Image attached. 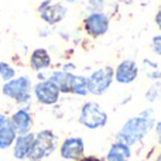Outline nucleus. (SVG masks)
Segmentation results:
<instances>
[{"mask_svg":"<svg viewBox=\"0 0 161 161\" xmlns=\"http://www.w3.org/2000/svg\"><path fill=\"white\" fill-rule=\"evenodd\" d=\"M74 74L72 72H65V71H54L48 79L57 85L61 93H71V88H72V80H74Z\"/></svg>","mask_w":161,"mask_h":161,"instance_id":"dca6fc26","label":"nucleus"},{"mask_svg":"<svg viewBox=\"0 0 161 161\" xmlns=\"http://www.w3.org/2000/svg\"><path fill=\"white\" fill-rule=\"evenodd\" d=\"M17 139V133L11 125L8 116L0 122V151L7 150L14 144Z\"/></svg>","mask_w":161,"mask_h":161,"instance_id":"4468645a","label":"nucleus"},{"mask_svg":"<svg viewBox=\"0 0 161 161\" xmlns=\"http://www.w3.org/2000/svg\"><path fill=\"white\" fill-rule=\"evenodd\" d=\"M131 158V148L122 142H114L110 146L105 161H129Z\"/></svg>","mask_w":161,"mask_h":161,"instance_id":"2eb2a0df","label":"nucleus"},{"mask_svg":"<svg viewBox=\"0 0 161 161\" xmlns=\"http://www.w3.org/2000/svg\"><path fill=\"white\" fill-rule=\"evenodd\" d=\"M153 112H154L153 109H146L139 116L130 117L122 126V129L117 131L116 134L117 142L125 143L129 147L142 142L148 134V131L154 127V125H156V119H154Z\"/></svg>","mask_w":161,"mask_h":161,"instance_id":"f257e3e1","label":"nucleus"},{"mask_svg":"<svg viewBox=\"0 0 161 161\" xmlns=\"http://www.w3.org/2000/svg\"><path fill=\"white\" fill-rule=\"evenodd\" d=\"M8 119H10L17 136H20V134H27V133L33 131L34 117L28 108H19L17 110H14L13 113L8 116Z\"/></svg>","mask_w":161,"mask_h":161,"instance_id":"9d476101","label":"nucleus"},{"mask_svg":"<svg viewBox=\"0 0 161 161\" xmlns=\"http://www.w3.org/2000/svg\"><path fill=\"white\" fill-rule=\"evenodd\" d=\"M40 19L48 25H55L61 23L67 17L68 8L62 3H57L53 0H42L37 7Z\"/></svg>","mask_w":161,"mask_h":161,"instance_id":"423d86ee","label":"nucleus"},{"mask_svg":"<svg viewBox=\"0 0 161 161\" xmlns=\"http://www.w3.org/2000/svg\"><path fill=\"white\" fill-rule=\"evenodd\" d=\"M6 117H7V114H4L3 112H0V122H2V120H4Z\"/></svg>","mask_w":161,"mask_h":161,"instance_id":"bb28decb","label":"nucleus"},{"mask_svg":"<svg viewBox=\"0 0 161 161\" xmlns=\"http://www.w3.org/2000/svg\"><path fill=\"white\" fill-rule=\"evenodd\" d=\"M114 79V71L112 67H105L96 69L88 78V91L95 96L106 93Z\"/></svg>","mask_w":161,"mask_h":161,"instance_id":"39448f33","label":"nucleus"},{"mask_svg":"<svg viewBox=\"0 0 161 161\" xmlns=\"http://www.w3.org/2000/svg\"><path fill=\"white\" fill-rule=\"evenodd\" d=\"M85 153V143L83 139L76 136L67 137L59 146V156L65 161H78Z\"/></svg>","mask_w":161,"mask_h":161,"instance_id":"6e6552de","label":"nucleus"},{"mask_svg":"<svg viewBox=\"0 0 161 161\" xmlns=\"http://www.w3.org/2000/svg\"><path fill=\"white\" fill-rule=\"evenodd\" d=\"M144 61H146V64H148V67H144V71H146V74H147V76L151 79H158L161 76V72L158 71L157 65L154 64V62H150L148 59H144Z\"/></svg>","mask_w":161,"mask_h":161,"instance_id":"6ab92c4d","label":"nucleus"},{"mask_svg":"<svg viewBox=\"0 0 161 161\" xmlns=\"http://www.w3.org/2000/svg\"><path fill=\"white\" fill-rule=\"evenodd\" d=\"M74 69H75V65L74 64H65L64 68H62V71H65V72H72Z\"/></svg>","mask_w":161,"mask_h":161,"instance_id":"393cba45","label":"nucleus"},{"mask_svg":"<svg viewBox=\"0 0 161 161\" xmlns=\"http://www.w3.org/2000/svg\"><path fill=\"white\" fill-rule=\"evenodd\" d=\"M34 136H36V133H33V131L27 133V134H20V136H17L14 144L11 146V147H13L11 153H13L14 160H17V161L27 160L28 154H30V150H31V146H33V142H34Z\"/></svg>","mask_w":161,"mask_h":161,"instance_id":"f8f14e48","label":"nucleus"},{"mask_svg":"<svg viewBox=\"0 0 161 161\" xmlns=\"http://www.w3.org/2000/svg\"><path fill=\"white\" fill-rule=\"evenodd\" d=\"M51 55L45 48H36L30 54V68L34 72H42L51 67Z\"/></svg>","mask_w":161,"mask_h":161,"instance_id":"ddd939ff","label":"nucleus"},{"mask_svg":"<svg viewBox=\"0 0 161 161\" xmlns=\"http://www.w3.org/2000/svg\"><path fill=\"white\" fill-rule=\"evenodd\" d=\"M78 161H105V160L100 158V157H96V156H83L82 158Z\"/></svg>","mask_w":161,"mask_h":161,"instance_id":"b1692460","label":"nucleus"},{"mask_svg":"<svg viewBox=\"0 0 161 161\" xmlns=\"http://www.w3.org/2000/svg\"><path fill=\"white\" fill-rule=\"evenodd\" d=\"M2 95L10 100H14L20 108L30 109L33 100V80L28 75H20L7 80L2 85Z\"/></svg>","mask_w":161,"mask_h":161,"instance_id":"f03ea898","label":"nucleus"},{"mask_svg":"<svg viewBox=\"0 0 161 161\" xmlns=\"http://www.w3.org/2000/svg\"><path fill=\"white\" fill-rule=\"evenodd\" d=\"M157 96H158V91H157L156 86L150 88V89H148V92L146 93V99H147L148 102H156Z\"/></svg>","mask_w":161,"mask_h":161,"instance_id":"4be33fe9","label":"nucleus"},{"mask_svg":"<svg viewBox=\"0 0 161 161\" xmlns=\"http://www.w3.org/2000/svg\"><path fill=\"white\" fill-rule=\"evenodd\" d=\"M120 2H125V3H131V0H120Z\"/></svg>","mask_w":161,"mask_h":161,"instance_id":"c85d7f7f","label":"nucleus"},{"mask_svg":"<svg viewBox=\"0 0 161 161\" xmlns=\"http://www.w3.org/2000/svg\"><path fill=\"white\" fill-rule=\"evenodd\" d=\"M0 89H2V83H0Z\"/></svg>","mask_w":161,"mask_h":161,"instance_id":"7c9ffc66","label":"nucleus"},{"mask_svg":"<svg viewBox=\"0 0 161 161\" xmlns=\"http://www.w3.org/2000/svg\"><path fill=\"white\" fill-rule=\"evenodd\" d=\"M16 78V69L10 62L6 61H0V79L3 82H7V80Z\"/></svg>","mask_w":161,"mask_h":161,"instance_id":"a211bd4d","label":"nucleus"},{"mask_svg":"<svg viewBox=\"0 0 161 161\" xmlns=\"http://www.w3.org/2000/svg\"><path fill=\"white\" fill-rule=\"evenodd\" d=\"M157 161H161V153L158 154V157H157Z\"/></svg>","mask_w":161,"mask_h":161,"instance_id":"c756f323","label":"nucleus"},{"mask_svg":"<svg viewBox=\"0 0 161 161\" xmlns=\"http://www.w3.org/2000/svg\"><path fill=\"white\" fill-rule=\"evenodd\" d=\"M156 24L158 25V28L161 30V8L157 11V14H156Z\"/></svg>","mask_w":161,"mask_h":161,"instance_id":"a878e982","label":"nucleus"},{"mask_svg":"<svg viewBox=\"0 0 161 161\" xmlns=\"http://www.w3.org/2000/svg\"><path fill=\"white\" fill-rule=\"evenodd\" d=\"M58 148V136L50 129H44L36 133L34 142L31 146L28 161H42L55 153Z\"/></svg>","mask_w":161,"mask_h":161,"instance_id":"7ed1b4c3","label":"nucleus"},{"mask_svg":"<svg viewBox=\"0 0 161 161\" xmlns=\"http://www.w3.org/2000/svg\"><path fill=\"white\" fill-rule=\"evenodd\" d=\"M137 75H139V67L133 59H125L117 65L116 71H114V79L119 83H131L136 80Z\"/></svg>","mask_w":161,"mask_h":161,"instance_id":"9b49d317","label":"nucleus"},{"mask_svg":"<svg viewBox=\"0 0 161 161\" xmlns=\"http://www.w3.org/2000/svg\"><path fill=\"white\" fill-rule=\"evenodd\" d=\"M151 48H153V51L157 55H161V34L153 37V40H151Z\"/></svg>","mask_w":161,"mask_h":161,"instance_id":"412c9836","label":"nucleus"},{"mask_svg":"<svg viewBox=\"0 0 161 161\" xmlns=\"http://www.w3.org/2000/svg\"><path fill=\"white\" fill-rule=\"evenodd\" d=\"M142 161H143V160H142Z\"/></svg>","mask_w":161,"mask_h":161,"instance_id":"2f4dec72","label":"nucleus"},{"mask_svg":"<svg viewBox=\"0 0 161 161\" xmlns=\"http://www.w3.org/2000/svg\"><path fill=\"white\" fill-rule=\"evenodd\" d=\"M64 2H67V3H69V4H72V3H76L78 0H64Z\"/></svg>","mask_w":161,"mask_h":161,"instance_id":"cd10ccee","label":"nucleus"},{"mask_svg":"<svg viewBox=\"0 0 161 161\" xmlns=\"http://www.w3.org/2000/svg\"><path fill=\"white\" fill-rule=\"evenodd\" d=\"M108 113L99 106L96 102H86L80 108V113L78 117V122L83 127L89 130H96V129L105 127L108 125Z\"/></svg>","mask_w":161,"mask_h":161,"instance_id":"20e7f679","label":"nucleus"},{"mask_svg":"<svg viewBox=\"0 0 161 161\" xmlns=\"http://www.w3.org/2000/svg\"><path fill=\"white\" fill-rule=\"evenodd\" d=\"M103 6H105V0H88V8L91 13L102 10Z\"/></svg>","mask_w":161,"mask_h":161,"instance_id":"aec40b11","label":"nucleus"},{"mask_svg":"<svg viewBox=\"0 0 161 161\" xmlns=\"http://www.w3.org/2000/svg\"><path fill=\"white\" fill-rule=\"evenodd\" d=\"M154 130H156L157 143H158V146H161V120L160 122H156V125H154Z\"/></svg>","mask_w":161,"mask_h":161,"instance_id":"5701e85b","label":"nucleus"},{"mask_svg":"<svg viewBox=\"0 0 161 161\" xmlns=\"http://www.w3.org/2000/svg\"><path fill=\"white\" fill-rule=\"evenodd\" d=\"M83 28L91 37H100L109 30V17L102 11L91 13L83 19Z\"/></svg>","mask_w":161,"mask_h":161,"instance_id":"1a4fd4ad","label":"nucleus"},{"mask_svg":"<svg viewBox=\"0 0 161 161\" xmlns=\"http://www.w3.org/2000/svg\"><path fill=\"white\" fill-rule=\"evenodd\" d=\"M33 95L40 105L53 106L58 103L61 92L57 88L55 83L51 82L50 79H45L38 80L36 85H33Z\"/></svg>","mask_w":161,"mask_h":161,"instance_id":"0eeeda50","label":"nucleus"},{"mask_svg":"<svg viewBox=\"0 0 161 161\" xmlns=\"http://www.w3.org/2000/svg\"><path fill=\"white\" fill-rule=\"evenodd\" d=\"M71 93L78 95V96H86V95L89 93V91H88V78L80 76V75L74 76Z\"/></svg>","mask_w":161,"mask_h":161,"instance_id":"f3484780","label":"nucleus"}]
</instances>
